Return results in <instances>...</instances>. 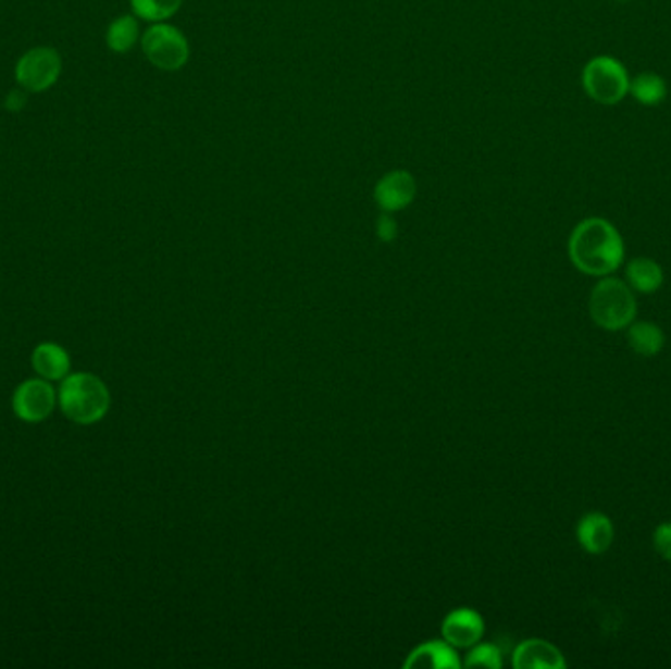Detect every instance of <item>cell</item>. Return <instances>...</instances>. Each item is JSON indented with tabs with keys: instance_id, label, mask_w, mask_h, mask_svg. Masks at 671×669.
Here are the masks:
<instances>
[{
	"instance_id": "3",
	"label": "cell",
	"mask_w": 671,
	"mask_h": 669,
	"mask_svg": "<svg viewBox=\"0 0 671 669\" xmlns=\"http://www.w3.org/2000/svg\"><path fill=\"white\" fill-rule=\"evenodd\" d=\"M589 314L601 329L611 332L626 329L636 319L634 293L624 281L605 277L592 290Z\"/></svg>"
},
{
	"instance_id": "6",
	"label": "cell",
	"mask_w": 671,
	"mask_h": 669,
	"mask_svg": "<svg viewBox=\"0 0 671 669\" xmlns=\"http://www.w3.org/2000/svg\"><path fill=\"white\" fill-rule=\"evenodd\" d=\"M60 73V53L51 48L30 50L16 65V80L32 92L50 89Z\"/></svg>"
},
{
	"instance_id": "2",
	"label": "cell",
	"mask_w": 671,
	"mask_h": 669,
	"mask_svg": "<svg viewBox=\"0 0 671 669\" xmlns=\"http://www.w3.org/2000/svg\"><path fill=\"white\" fill-rule=\"evenodd\" d=\"M60 405L67 419L79 424H92L107 414L111 395L99 377L90 373H75L61 383Z\"/></svg>"
},
{
	"instance_id": "1",
	"label": "cell",
	"mask_w": 671,
	"mask_h": 669,
	"mask_svg": "<svg viewBox=\"0 0 671 669\" xmlns=\"http://www.w3.org/2000/svg\"><path fill=\"white\" fill-rule=\"evenodd\" d=\"M570 258L585 275L607 277L624 261V241L609 220H583L571 232Z\"/></svg>"
},
{
	"instance_id": "14",
	"label": "cell",
	"mask_w": 671,
	"mask_h": 669,
	"mask_svg": "<svg viewBox=\"0 0 671 669\" xmlns=\"http://www.w3.org/2000/svg\"><path fill=\"white\" fill-rule=\"evenodd\" d=\"M34 370L46 380H61L70 371V358L67 351L55 344H41L32 356Z\"/></svg>"
},
{
	"instance_id": "4",
	"label": "cell",
	"mask_w": 671,
	"mask_h": 669,
	"mask_svg": "<svg viewBox=\"0 0 671 669\" xmlns=\"http://www.w3.org/2000/svg\"><path fill=\"white\" fill-rule=\"evenodd\" d=\"M582 85L587 97L599 104H619L631 90V75L621 61L597 55L583 67Z\"/></svg>"
},
{
	"instance_id": "20",
	"label": "cell",
	"mask_w": 671,
	"mask_h": 669,
	"mask_svg": "<svg viewBox=\"0 0 671 669\" xmlns=\"http://www.w3.org/2000/svg\"><path fill=\"white\" fill-rule=\"evenodd\" d=\"M654 548L663 560L671 561V522L660 524L654 532Z\"/></svg>"
},
{
	"instance_id": "19",
	"label": "cell",
	"mask_w": 671,
	"mask_h": 669,
	"mask_svg": "<svg viewBox=\"0 0 671 669\" xmlns=\"http://www.w3.org/2000/svg\"><path fill=\"white\" fill-rule=\"evenodd\" d=\"M468 668L499 669L502 666L501 649L495 644H477L470 649L468 658L463 661Z\"/></svg>"
},
{
	"instance_id": "18",
	"label": "cell",
	"mask_w": 671,
	"mask_h": 669,
	"mask_svg": "<svg viewBox=\"0 0 671 669\" xmlns=\"http://www.w3.org/2000/svg\"><path fill=\"white\" fill-rule=\"evenodd\" d=\"M181 0H132V9L144 21L161 22L179 11Z\"/></svg>"
},
{
	"instance_id": "13",
	"label": "cell",
	"mask_w": 671,
	"mask_h": 669,
	"mask_svg": "<svg viewBox=\"0 0 671 669\" xmlns=\"http://www.w3.org/2000/svg\"><path fill=\"white\" fill-rule=\"evenodd\" d=\"M626 281L629 287L642 295H650L654 290H658L663 283V271H661L658 261L650 258H636L626 265Z\"/></svg>"
},
{
	"instance_id": "11",
	"label": "cell",
	"mask_w": 671,
	"mask_h": 669,
	"mask_svg": "<svg viewBox=\"0 0 671 669\" xmlns=\"http://www.w3.org/2000/svg\"><path fill=\"white\" fill-rule=\"evenodd\" d=\"M461 659L458 652L446 640H432L424 642L419 648L412 649L409 658L405 661V668H460Z\"/></svg>"
},
{
	"instance_id": "15",
	"label": "cell",
	"mask_w": 671,
	"mask_h": 669,
	"mask_svg": "<svg viewBox=\"0 0 671 669\" xmlns=\"http://www.w3.org/2000/svg\"><path fill=\"white\" fill-rule=\"evenodd\" d=\"M629 344L632 350L644 358H651L656 354H660L663 348V332L660 326H656L654 322L642 320V322H632L629 330Z\"/></svg>"
},
{
	"instance_id": "8",
	"label": "cell",
	"mask_w": 671,
	"mask_h": 669,
	"mask_svg": "<svg viewBox=\"0 0 671 669\" xmlns=\"http://www.w3.org/2000/svg\"><path fill=\"white\" fill-rule=\"evenodd\" d=\"M485 622L477 610L461 607L451 610L450 615L442 622V639L451 644L453 648H471L483 636Z\"/></svg>"
},
{
	"instance_id": "23",
	"label": "cell",
	"mask_w": 671,
	"mask_h": 669,
	"mask_svg": "<svg viewBox=\"0 0 671 669\" xmlns=\"http://www.w3.org/2000/svg\"><path fill=\"white\" fill-rule=\"evenodd\" d=\"M619 2H626V0H619Z\"/></svg>"
},
{
	"instance_id": "9",
	"label": "cell",
	"mask_w": 671,
	"mask_h": 669,
	"mask_svg": "<svg viewBox=\"0 0 671 669\" xmlns=\"http://www.w3.org/2000/svg\"><path fill=\"white\" fill-rule=\"evenodd\" d=\"M53 405H55V393L46 381H26L14 393V410L26 422H40L46 419Z\"/></svg>"
},
{
	"instance_id": "17",
	"label": "cell",
	"mask_w": 671,
	"mask_h": 669,
	"mask_svg": "<svg viewBox=\"0 0 671 669\" xmlns=\"http://www.w3.org/2000/svg\"><path fill=\"white\" fill-rule=\"evenodd\" d=\"M109 48L116 53H126L138 41V22L132 16H121L112 22L107 32Z\"/></svg>"
},
{
	"instance_id": "5",
	"label": "cell",
	"mask_w": 671,
	"mask_h": 669,
	"mask_svg": "<svg viewBox=\"0 0 671 669\" xmlns=\"http://www.w3.org/2000/svg\"><path fill=\"white\" fill-rule=\"evenodd\" d=\"M141 48L158 70L177 71L189 60V44L175 26L156 24L141 38Z\"/></svg>"
},
{
	"instance_id": "12",
	"label": "cell",
	"mask_w": 671,
	"mask_h": 669,
	"mask_svg": "<svg viewBox=\"0 0 671 669\" xmlns=\"http://www.w3.org/2000/svg\"><path fill=\"white\" fill-rule=\"evenodd\" d=\"M577 540L589 554L607 552L614 540L611 519L602 512H587L577 524Z\"/></svg>"
},
{
	"instance_id": "7",
	"label": "cell",
	"mask_w": 671,
	"mask_h": 669,
	"mask_svg": "<svg viewBox=\"0 0 671 669\" xmlns=\"http://www.w3.org/2000/svg\"><path fill=\"white\" fill-rule=\"evenodd\" d=\"M373 197L385 212L407 209L417 197V181L409 171H392L377 181Z\"/></svg>"
},
{
	"instance_id": "22",
	"label": "cell",
	"mask_w": 671,
	"mask_h": 669,
	"mask_svg": "<svg viewBox=\"0 0 671 669\" xmlns=\"http://www.w3.org/2000/svg\"><path fill=\"white\" fill-rule=\"evenodd\" d=\"M26 104V95L22 90H12L11 95L7 97V109L11 112H21Z\"/></svg>"
},
{
	"instance_id": "10",
	"label": "cell",
	"mask_w": 671,
	"mask_h": 669,
	"mask_svg": "<svg viewBox=\"0 0 671 669\" xmlns=\"http://www.w3.org/2000/svg\"><path fill=\"white\" fill-rule=\"evenodd\" d=\"M512 666L517 669H563L566 658L560 649L540 639L524 640L512 654Z\"/></svg>"
},
{
	"instance_id": "21",
	"label": "cell",
	"mask_w": 671,
	"mask_h": 669,
	"mask_svg": "<svg viewBox=\"0 0 671 669\" xmlns=\"http://www.w3.org/2000/svg\"><path fill=\"white\" fill-rule=\"evenodd\" d=\"M377 236H380L383 241L395 240V236H397V224H395V220H393L389 214H383V216L377 220Z\"/></svg>"
},
{
	"instance_id": "16",
	"label": "cell",
	"mask_w": 671,
	"mask_h": 669,
	"mask_svg": "<svg viewBox=\"0 0 671 669\" xmlns=\"http://www.w3.org/2000/svg\"><path fill=\"white\" fill-rule=\"evenodd\" d=\"M629 95L641 102L642 107H658L668 97V85L656 73H642L631 79Z\"/></svg>"
}]
</instances>
